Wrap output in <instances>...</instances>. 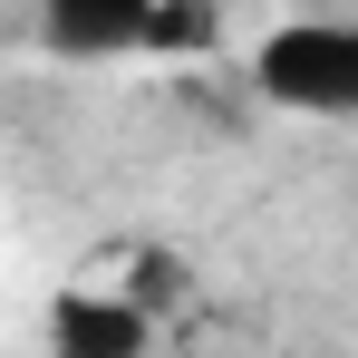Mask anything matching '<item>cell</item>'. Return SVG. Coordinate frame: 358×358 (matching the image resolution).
<instances>
[{
  "label": "cell",
  "instance_id": "1",
  "mask_svg": "<svg viewBox=\"0 0 358 358\" xmlns=\"http://www.w3.org/2000/svg\"><path fill=\"white\" fill-rule=\"evenodd\" d=\"M252 87L291 117H358V20H281L252 49Z\"/></svg>",
  "mask_w": 358,
  "mask_h": 358
},
{
  "label": "cell",
  "instance_id": "2",
  "mask_svg": "<svg viewBox=\"0 0 358 358\" xmlns=\"http://www.w3.org/2000/svg\"><path fill=\"white\" fill-rule=\"evenodd\" d=\"M155 310H136L126 291H59L49 300V358H145Z\"/></svg>",
  "mask_w": 358,
  "mask_h": 358
},
{
  "label": "cell",
  "instance_id": "3",
  "mask_svg": "<svg viewBox=\"0 0 358 358\" xmlns=\"http://www.w3.org/2000/svg\"><path fill=\"white\" fill-rule=\"evenodd\" d=\"M39 39L59 59H136L155 49V0H39Z\"/></svg>",
  "mask_w": 358,
  "mask_h": 358
},
{
  "label": "cell",
  "instance_id": "4",
  "mask_svg": "<svg viewBox=\"0 0 358 358\" xmlns=\"http://www.w3.org/2000/svg\"><path fill=\"white\" fill-rule=\"evenodd\" d=\"M213 29H223L213 0H155V49H145V59H203Z\"/></svg>",
  "mask_w": 358,
  "mask_h": 358
},
{
  "label": "cell",
  "instance_id": "5",
  "mask_svg": "<svg viewBox=\"0 0 358 358\" xmlns=\"http://www.w3.org/2000/svg\"><path fill=\"white\" fill-rule=\"evenodd\" d=\"M126 300H136V310H175V300H184L175 252H136V262H126Z\"/></svg>",
  "mask_w": 358,
  "mask_h": 358
}]
</instances>
